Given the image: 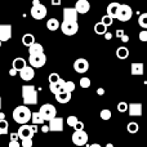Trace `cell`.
I'll use <instances>...</instances> for the list:
<instances>
[{
	"instance_id": "ab89813d",
	"label": "cell",
	"mask_w": 147,
	"mask_h": 147,
	"mask_svg": "<svg viewBox=\"0 0 147 147\" xmlns=\"http://www.w3.org/2000/svg\"><path fill=\"white\" fill-rule=\"evenodd\" d=\"M74 129L75 130H84V124L81 121H78L75 125H74Z\"/></svg>"
},
{
	"instance_id": "ffe728a7",
	"label": "cell",
	"mask_w": 147,
	"mask_h": 147,
	"mask_svg": "<svg viewBox=\"0 0 147 147\" xmlns=\"http://www.w3.org/2000/svg\"><path fill=\"white\" fill-rule=\"evenodd\" d=\"M119 3H116V1H114V3H110L109 5H107V13L106 14L107 16H110L111 18H115L116 17V12H117V9H119Z\"/></svg>"
},
{
	"instance_id": "cb8c5ba5",
	"label": "cell",
	"mask_w": 147,
	"mask_h": 147,
	"mask_svg": "<svg viewBox=\"0 0 147 147\" xmlns=\"http://www.w3.org/2000/svg\"><path fill=\"white\" fill-rule=\"evenodd\" d=\"M31 121H32V125H40L44 124V119L43 116L40 115V112L36 111V112H31Z\"/></svg>"
},
{
	"instance_id": "7402d4cb",
	"label": "cell",
	"mask_w": 147,
	"mask_h": 147,
	"mask_svg": "<svg viewBox=\"0 0 147 147\" xmlns=\"http://www.w3.org/2000/svg\"><path fill=\"white\" fill-rule=\"evenodd\" d=\"M40 53H44V48L41 44L34 43L32 45L28 47V54H40Z\"/></svg>"
},
{
	"instance_id": "f1b7e54d",
	"label": "cell",
	"mask_w": 147,
	"mask_h": 147,
	"mask_svg": "<svg viewBox=\"0 0 147 147\" xmlns=\"http://www.w3.org/2000/svg\"><path fill=\"white\" fill-rule=\"evenodd\" d=\"M75 90V83L71 80L69 81H65L63 84V92H67V93H72V92Z\"/></svg>"
},
{
	"instance_id": "1f68e13d",
	"label": "cell",
	"mask_w": 147,
	"mask_h": 147,
	"mask_svg": "<svg viewBox=\"0 0 147 147\" xmlns=\"http://www.w3.org/2000/svg\"><path fill=\"white\" fill-rule=\"evenodd\" d=\"M99 115H101V119L102 120H110V119H111V116H112L111 111H110V110H107V109L102 110Z\"/></svg>"
},
{
	"instance_id": "603a6c76",
	"label": "cell",
	"mask_w": 147,
	"mask_h": 147,
	"mask_svg": "<svg viewBox=\"0 0 147 147\" xmlns=\"http://www.w3.org/2000/svg\"><path fill=\"white\" fill-rule=\"evenodd\" d=\"M116 56L119 59H127L129 57V49L127 47H119L116 49Z\"/></svg>"
},
{
	"instance_id": "83f0119b",
	"label": "cell",
	"mask_w": 147,
	"mask_h": 147,
	"mask_svg": "<svg viewBox=\"0 0 147 147\" xmlns=\"http://www.w3.org/2000/svg\"><path fill=\"white\" fill-rule=\"evenodd\" d=\"M94 32H96L97 35H103L105 32H107V27L102 22H98L94 25Z\"/></svg>"
},
{
	"instance_id": "3957f363",
	"label": "cell",
	"mask_w": 147,
	"mask_h": 147,
	"mask_svg": "<svg viewBox=\"0 0 147 147\" xmlns=\"http://www.w3.org/2000/svg\"><path fill=\"white\" fill-rule=\"evenodd\" d=\"M31 16L35 20H43L47 16V8L40 3V0H32V8H31Z\"/></svg>"
},
{
	"instance_id": "b9f144b4",
	"label": "cell",
	"mask_w": 147,
	"mask_h": 147,
	"mask_svg": "<svg viewBox=\"0 0 147 147\" xmlns=\"http://www.w3.org/2000/svg\"><path fill=\"white\" fill-rule=\"evenodd\" d=\"M9 137H10V141H18V140H20V138H18V134H17V133H10Z\"/></svg>"
},
{
	"instance_id": "ee69618b",
	"label": "cell",
	"mask_w": 147,
	"mask_h": 147,
	"mask_svg": "<svg viewBox=\"0 0 147 147\" xmlns=\"http://www.w3.org/2000/svg\"><path fill=\"white\" fill-rule=\"evenodd\" d=\"M124 34H125L124 30H121V28H120V30H116V36H117V38H121Z\"/></svg>"
},
{
	"instance_id": "7bdbcfd3",
	"label": "cell",
	"mask_w": 147,
	"mask_h": 147,
	"mask_svg": "<svg viewBox=\"0 0 147 147\" xmlns=\"http://www.w3.org/2000/svg\"><path fill=\"white\" fill-rule=\"evenodd\" d=\"M103 36H105V39H106V40H111V39H112V34L109 32V31H107V32H105Z\"/></svg>"
},
{
	"instance_id": "f5cc1de1",
	"label": "cell",
	"mask_w": 147,
	"mask_h": 147,
	"mask_svg": "<svg viewBox=\"0 0 147 147\" xmlns=\"http://www.w3.org/2000/svg\"><path fill=\"white\" fill-rule=\"evenodd\" d=\"M106 147H114V146H112V143H107Z\"/></svg>"
},
{
	"instance_id": "9a60e30c",
	"label": "cell",
	"mask_w": 147,
	"mask_h": 147,
	"mask_svg": "<svg viewBox=\"0 0 147 147\" xmlns=\"http://www.w3.org/2000/svg\"><path fill=\"white\" fill-rule=\"evenodd\" d=\"M63 21L78 22V12L75 10V8H65L63 9Z\"/></svg>"
},
{
	"instance_id": "8fae6325",
	"label": "cell",
	"mask_w": 147,
	"mask_h": 147,
	"mask_svg": "<svg viewBox=\"0 0 147 147\" xmlns=\"http://www.w3.org/2000/svg\"><path fill=\"white\" fill-rule=\"evenodd\" d=\"M12 26L10 25H0V41L5 43V41L10 40L12 38Z\"/></svg>"
},
{
	"instance_id": "ac0fdd59",
	"label": "cell",
	"mask_w": 147,
	"mask_h": 147,
	"mask_svg": "<svg viewBox=\"0 0 147 147\" xmlns=\"http://www.w3.org/2000/svg\"><path fill=\"white\" fill-rule=\"evenodd\" d=\"M56 99L57 102L59 103L65 105V103H69L71 101V93H67V92H59V93L56 94Z\"/></svg>"
},
{
	"instance_id": "7dc6e473",
	"label": "cell",
	"mask_w": 147,
	"mask_h": 147,
	"mask_svg": "<svg viewBox=\"0 0 147 147\" xmlns=\"http://www.w3.org/2000/svg\"><path fill=\"white\" fill-rule=\"evenodd\" d=\"M41 132H43V133L49 132V128H48V125H43V128H41Z\"/></svg>"
},
{
	"instance_id": "7c38bea8",
	"label": "cell",
	"mask_w": 147,
	"mask_h": 147,
	"mask_svg": "<svg viewBox=\"0 0 147 147\" xmlns=\"http://www.w3.org/2000/svg\"><path fill=\"white\" fill-rule=\"evenodd\" d=\"M75 10L78 14H86L90 10V3L88 0H78L75 4Z\"/></svg>"
},
{
	"instance_id": "74e56055",
	"label": "cell",
	"mask_w": 147,
	"mask_h": 147,
	"mask_svg": "<svg viewBox=\"0 0 147 147\" xmlns=\"http://www.w3.org/2000/svg\"><path fill=\"white\" fill-rule=\"evenodd\" d=\"M127 110H128L127 102H119V105H117V111L119 112H127Z\"/></svg>"
},
{
	"instance_id": "30bf717a",
	"label": "cell",
	"mask_w": 147,
	"mask_h": 147,
	"mask_svg": "<svg viewBox=\"0 0 147 147\" xmlns=\"http://www.w3.org/2000/svg\"><path fill=\"white\" fill-rule=\"evenodd\" d=\"M74 70L78 74H85L89 70V62L85 58H78L74 62Z\"/></svg>"
},
{
	"instance_id": "52a82bcc",
	"label": "cell",
	"mask_w": 147,
	"mask_h": 147,
	"mask_svg": "<svg viewBox=\"0 0 147 147\" xmlns=\"http://www.w3.org/2000/svg\"><path fill=\"white\" fill-rule=\"evenodd\" d=\"M62 32L67 36H72L75 35L79 31V23L78 22H71V21H63V22L59 25Z\"/></svg>"
},
{
	"instance_id": "8d00e7d4",
	"label": "cell",
	"mask_w": 147,
	"mask_h": 147,
	"mask_svg": "<svg viewBox=\"0 0 147 147\" xmlns=\"http://www.w3.org/2000/svg\"><path fill=\"white\" fill-rule=\"evenodd\" d=\"M34 142H32V138H23L21 140V146L22 147H32Z\"/></svg>"
},
{
	"instance_id": "5bb4252c",
	"label": "cell",
	"mask_w": 147,
	"mask_h": 147,
	"mask_svg": "<svg viewBox=\"0 0 147 147\" xmlns=\"http://www.w3.org/2000/svg\"><path fill=\"white\" fill-rule=\"evenodd\" d=\"M18 72H20V76L23 81H30V80H32L34 76H35V71H34V69L31 66H25Z\"/></svg>"
},
{
	"instance_id": "44dd1931",
	"label": "cell",
	"mask_w": 147,
	"mask_h": 147,
	"mask_svg": "<svg viewBox=\"0 0 147 147\" xmlns=\"http://www.w3.org/2000/svg\"><path fill=\"white\" fill-rule=\"evenodd\" d=\"M143 63H132V67H130V72L134 76H141L143 75Z\"/></svg>"
},
{
	"instance_id": "f6af8a7d",
	"label": "cell",
	"mask_w": 147,
	"mask_h": 147,
	"mask_svg": "<svg viewBox=\"0 0 147 147\" xmlns=\"http://www.w3.org/2000/svg\"><path fill=\"white\" fill-rule=\"evenodd\" d=\"M120 39H121V41H123V43H127V41H129V36H128V35H125V34H124V35H123Z\"/></svg>"
},
{
	"instance_id": "e575fe53",
	"label": "cell",
	"mask_w": 147,
	"mask_h": 147,
	"mask_svg": "<svg viewBox=\"0 0 147 147\" xmlns=\"http://www.w3.org/2000/svg\"><path fill=\"white\" fill-rule=\"evenodd\" d=\"M78 121H79V119L75 116V115H71V116H69V117H67V120H66L67 125H69V127H71V128H74V125H75Z\"/></svg>"
},
{
	"instance_id": "4316f807",
	"label": "cell",
	"mask_w": 147,
	"mask_h": 147,
	"mask_svg": "<svg viewBox=\"0 0 147 147\" xmlns=\"http://www.w3.org/2000/svg\"><path fill=\"white\" fill-rule=\"evenodd\" d=\"M9 132V123L5 119L0 120V136H5Z\"/></svg>"
},
{
	"instance_id": "2e32d148",
	"label": "cell",
	"mask_w": 147,
	"mask_h": 147,
	"mask_svg": "<svg viewBox=\"0 0 147 147\" xmlns=\"http://www.w3.org/2000/svg\"><path fill=\"white\" fill-rule=\"evenodd\" d=\"M128 112L130 116H142V105L141 103H129Z\"/></svg>"
},
{
	"instance_id": "e0dca14e",
	"label": "cell",
	"mask_w": 147,
	"mask_h": 147,
	"mask_svg": "<svg viewBox=\"0 0 147 147\" xmlns=\"http://www.w3.org/2000/svg\"><path fill=\"white\" fill-rule=\"evenodd\" d=\"M63 84H65V80L63 79H59L57 83L49 84V90H51L53 94H57V93H59V92H63Z\"/></svg>"
},
{
	"instance_id": "9c48e42d",
	"label": "cell",
	"mask_w": 147,
	"mask_h": 147,
	"mask_svg": "<svg viewBox=\"0 0 147 147\" xmlns=\"http://www.w3.org/2000/svg\"><path fill=\"white\" fill-rule=\"evenodd\" d=\"M49 132H62L63 130V119L62 117H53L49 120Z\"/></svg>"
},
{
	"instance_id": "836d02e7",
	"label": "cell",
	"mask_w": 147,
	"mask_h": 147,
	"mask_svg": "<svg viewBox=\"0 0 147 147\" xmlns=\"http://www.w3.org/2000/svg\"><path fill=\"white\" fill-rule=\"evenodd\" d=\"M112 21H114V18H111L110 16H107V14H105L103 17H102V20H101V22L103 23L106 27H109V26H111L112 25Z\"/></svg>"
},
{
	"instance_id": "f907efd6",
	"label": "cell",
	"mask_w": 147,
	"mask_h": 147,
	"mask_svg": "<svg viewBox=\"0 0 147 147\" xmlns=\"http://www.w3.org/2000/svg\"><path fill=\"white\" fill-rule=\"evenodd\" d=\"M3 119H5V114L4 112H0V120H3Z\"/></svg>"
},
{
	"instance_id": "d4e9b609",
	"label": "cell",
	"mask_w": 147,
	"mask_h": 147,
	"mask_svg": "<svg viewBox=\"0 0 147 147\" xmlns=\"http://www.w3.org/2000/svg\"><path fill=\"white\" fill-rule=\"evenodd\" d=\"M34 43H35V36H34L32 34H25V35L22 36V44L26 45L27 48L30 45H32Z\"/></svg>"
},
{
	"instance_id": "c3c4849f",
	"label": "cell",
	"mask_w": 147,
	"mask_h": 147,
	"mask_svg": "<svg viewBox=\"0 0 147 147\" xmlns=\"http://www.w3.org/2000/svg\"><path fill=\"white\" fill-rule=\"evenodd\" d=\"M97 93H98V96H103V93H105V89H103V88H98V90H97Z\"/></svg>"
},
{
	"instance_id": "7a4b0ae2",
	"label": "cell",
	"mask_w": 147,
	"mask_h": 147,
	"mask_svg": "<svg viewBox=\"0 0 147 147\" xmlns=\"http://www.w3.org/2000/svg\"><path fill=\"white\" fill-rule=\"evenodd\" d=\"M22 99L25 105H36L38 103V90L34 85L22 86Z\"/></svg>"
},
{
	"instance_id": "db71d44e",
	"label": "cell",
	"mask_w": 147,
	"mask_h": 147,
	"mask_svg": "<svg viewBox=\"0 0 147 147\" xmlns=\"http://www.w3.org/2000/svg\"><path fill=\"white\" fill-rule=\"evenodd\" d=\"M1 105H3V102H1V98H0V109H1Z\"/></svg>"
},
{
	"instance_id": "6da1fadb",
	"label": "cell",
	"mask_w": 147,
	"mask_h": 147,
	"mask_svg": "<svg viewBox=\"0 0 147 147\" xmlns=\"http://www.w3.org/2000/svg\"><path fill=\"white\" fill-rule=\"evenodd\" d=\"M13 119L16 123L23 125L27 124L31 119V111L27 106H18L13 110Z\"/></svg>"
},
{
	"instance_id": "f35d334b",
	"label": "cell",
	"mask_w": 147,
	"mask_h": 147,
	"mask_svg": "<svg viewBox=\"0 0 147 147\" xmlns=\"http://www.w3.org/2000/svg\"><path fill=\"white\" fill-rule=\"evenodd\" d=\"M140 40L141 41H147V30H143L140 32Z\"/></svg>"
},
{
	"instance_id": "484cf974",
	"label": "cell",
	"mask_w": 147,
	"mask_h": 147,
	"mask_svg": "<svg viewBox=\"0 0 147 147\" xmlns=\"http://www.w3.org/2000/svg\"><path fill=\"white\" fill-rule=\"evenodd\" d=\"M47 27H48V30L51 31H56L59 28V22L57 18H51V20H48V22H47Z\"/></svg>"
},
{
	"instance_id": "f546056e",
	"label": "cell",
	"mask_w": 147,
	"mask_h": 147,
	"mask_svg": "<svg viewBox=\"0 0 147 147\" xmlns=\"http://www.w3.org/2000/svg\"><path fill=\"white\" fill-rule=\"evenodd\" d=\"M127 129H128V132L129 133L134 134V133H137L138 130H140V125H138L137 123H134V121H130L129 124L127 125Z\"/></svg>"
},
{
	"instance_id": "816d5d0a",
	"label": "cell",
	"mask_w": 147,
	"mask_h": 147,
	"mask_svg": "<svg viewBox=\"0 0 147 147\" xmlns=\"http://www.w3.org/2000/svg\"><path fill=\"white\" fill-rule=\"evenodd\" d=\"M89 147H102L101 145H98V143H93V145H90Z\"/></svg>"
},
{
	"instance_id": "d590c367",
	"label": "cell",
	"mask_w": 147,
	"mask_h": 147,
	"mask_svg": "<svg viewBox=\"0 0 147 147\" xmlns=\"http://www.w3.org/2000/svg\"><path fill=\"white\" fill-rule=\"evenodd\" d=\"M59 75L57 72H52L51 75H49V78H48V81H49V84H54V83H57V81L59 80Z\"/></svg>"
},
{
	"instance_id": "681fc988",
	"label": "cell",
	"mask_w": 147,
	"mask_h": 147,
	"mask_svg": "<svg viewBox=\"0 0 147 147\" xmlns=\"http://www.w3.org/2000/svg\"><path fill=\"white\" fill-rule=\"evenodd\" d=\"M9 75H10V76H14V75H17V71H16L14 69H12V70H10V71H9Z\"/></svg>"
},
{
	"instance_id": "4dcf8cb0",
	"label": "cell",
	"mask_w": 147,
	"mask_h": 147,
	"mask_svg": "<svg viewBox=\"0 0 147 147\" xmlns=\"http://www.w3.org/2000/svg\"><path fill=\"white\" fill-rule=\"evenodd\" d=\"M138 25L142 28H147V13H142L138 17Z\"/></svg>"
},
{
	"instance_id": "277c9868",
	"label": "cell",
	"mask_w": 147,
	"mask_h": 147,
	"mask_svg": "<svg viewBox=\"0 0 147 147\" xmlns=\"http://www.w3.org/2000/svg\"><path fill=\"white\" fill-rule=\"evenodd\" d=\"M132 16H133V10L129 5L120 4L119 9H117V12H116V17L115 18L119 20V21H121V22H127V21H129L130 18H132Z\"/></svg>"
},
{
	"instance_id": "d6a6232c",
	"label": "cell",
	"mask_w": 147,
	"mask_h": 147,
	"mask_svg": "<svg viewBox=\"0 0 147 147\" xmlns=\"http://www.w3.org/2000/svg\"><path fill=\"white\" fill-rule=\"evenodd\" d=\"M79 84H80L81 88H89L90 84H92V81H90V79L89 78H81L80 81H79Z\"/></svg>"
},
{
	"instance_id": "d6986e66",
	"label": "cell",
	"mask_w": 147,
	"mask_h": 147,
	"mask_svg": "<svg viewBox=\"0 0 147 147\" xmlns=\"http://www.w3.org/2000/svg\"><path fill=\"white\" fill-rule=\"evenodd\" d=\"M12 69H14L16 71H21V70L23 69L25 66H27V63H26V61H25V58H22V57H17V58H14L13 59V62H12Z\"/></svg>"
},
{
	"instance_id": "8992f818",
	"label": "cell",
	"mask_w": 147,
	"mask_h": 147,
	"mask_svg": "<svg viewBox=\"0 0 147 147\" xmlns=\"http://www.w3.org/2000/svg\"><path fill=\"white\" fill-rule=\"evenodd\" d=\"M28 63L32 69H40L47 63V56L44 53L40 54H30L28 57Z\"/></svg>"
},
{
	"instance_id": "bcb514c9",
	"label": "cell",
	"mask_w": 147,
	"mask_h": 147,
	"mask_svg": "<svg viewBox=\"0 0 147 147\" xmlns=\"http://www.w3.org/2000/svg\"><path fill=\"white\" fill-rule=\"evenodd\" d=\"M52 5H56V7H58V5H61V0H51Z\"/></svg>"
},
{
	"instance_id": "5b68a950",
	"label": "cell",
	"mask_w": 147,
	"mask_h": 147,
	"mask_svg": "<svg viewBox=\"0 0 147 147\" xmlns=\"http://www.w3.org/2000/svg\"><path fill=\"white\" fill-rule=\"evenodd\" d=\"M39 112H40V115L43 116L44 121H49L51 119L56 117V115H57L56 107H54L53 105H51V103L43 105V106L40 107V110H39Z\"/></svg>"
},
{
	"instance_id": "60d3db41",
	"label": "cell",
	"mask_w": 147,
	"mask_h": 147,
	"mask_svg": "<svg viewBox=\"0 0 147 147\" xmlns=\"http://www.w3.org/2000/svg\"><path fill=\"white\" fill-rule=\"evenodd\" d=\"M9 147H21V145L18 143V141H10V142H9Z\"/></svg>"
},
{
	"instance_id": "4fadbf2b",
	"label": "cell",
	"mask_w": 147,
	"mask_h": 147,
	"mask_svg": "<svg viewBox=\"0 0 147 147\" xmlns=\"http://www.w3.org/2000/svg\"><path fill=\"white\" fill-rule=\"evenodd\" d=\"M17 134H18V138H20V140L34 137V132H32V129H31V125H26V124L21 125L18 132H17Z\"/></svg>"
},
{
	"instance_id": "ba28073f",
	"label": "cell",
	"mask_w": 147,
	"mask_h": 147,
	"mask_svg": "<svg viewBox=\"0 0 147 147\" xmlns=\"http://www.w3.org/2000/svg\"><path fill=\"white\" fill-rule=\"evenodd\" d=\"M71 140L75 146H85L88 143V134L85 130H75Z\"/></svg>"
},
{
	"instance_id": "11a10c76",
	"label": "cell",
	"mask_w": 147,
	"mask_h": 147,
	"mask_svg": "<svg viewBox=\"0 0 147 147\" xmlns=\"http://www.w3.org/2000/svg\"><path fill=\"white\" fill-rule=\"evenodd\" d=\"M1 44H3V43H1V41H0V47H1Z\"/></svg>"
}]
</instances>
